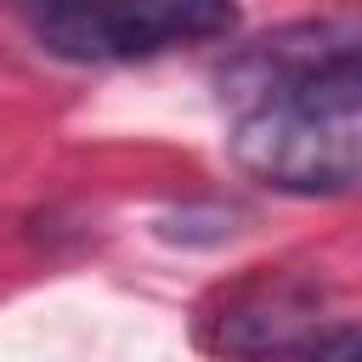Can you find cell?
Here are the masks:
<instances>
[{
	"label": "cell",
	"instance_id": "obj_4",
	"mask_svg": "<svg viewBox=\"0 0 362 362\" xmlns=\"http://www.w3.org/2000/svg\"><path fill=\"white\" fill-rule=\"evenodd\" d=\"M204 345L232 362H305L317 351L322 328V294L305 277L260 272L238 288H226L204 311Z\"/></svg>",
	"mask_w": 362,
	"mask_h": 362
},
{
	"label": "cell",
	"instance_id": "obj_1",
	"mask_svg": "<svg viewBox=\"0 0 362 362\" xmlns=\"http://www.w3.org/2000/svg\"><path fill=\"white\" fill-rule=\"evenodd\" d=\"M221 102L232 119H362V17H305L238 45L221 68Z\"/></svg>",
	"mask_w": 362,
	"mask_h": 362
},
{
	"label": "cell",
	"instance_id": "obj_5",
	"mask_svg": "<svg viewBox=\"0 0 362 362\" xmlns=\"http://www.w3.org/2000/svg\"><path fill=\"white\" fill-rule=\"evenodd\" d=\"M305 362H362V328H339V334H322L317 351Z\"/></svg>",
	"mask_w": 362,
	"mask_h": 362
},
{
	"label": "cell",
	"instance_id": "obj_3",
	"mask_svg": "<svg viewBox=\"0 0 362 362\" xmlns=\"http://www.w3.org/2000/svg\"><path fill=\"white\" fill-rule=\"evenodd\" d=\"M232 158L243 175L328 198L362 187V119H300V113H238L232 119Z\"/></svg>",
	"mask_w": 362,
	"mask_h": 362
},
{
	"label": "cell",
	"instance_id": "obj_2",
	"mask_svg": "<svg viewBox=\"0 0 362 362\" xmlns=\"http://www.w3.org/2000/svg\"><path fill=\"white\" fill-rule=\"evenodd\" d=\"M28 34L62 62H147L175 45L226 40L232 0H17Z\"/></svg>",
	"mask_w": 362,
	"mask_h": 362
}]
</instances>
